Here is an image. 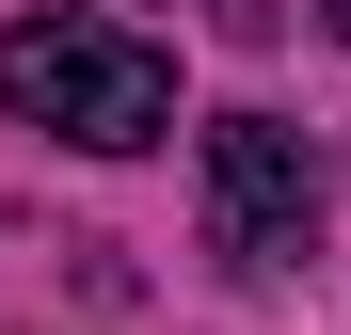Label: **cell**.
<instances>
[{
	"label": "cell",
	"mask_w": 351,
	"mask_h": 335,
	"mask_svg": "<svg viewBox=\"0 0 351 335\" xmlns=\"http://www.w3.org/2000/svg\"><path fill=\"white\" fill-rule=\"evenodd\" d=\"M304 223H319L304 128L287 112H223L208 128V240H223V271H304Z\"/></svg>",
	"instance_id": "obj_2"
},
{
	"label": "cell",
	"mask_w": 351,
	"mask_h": 335,
	"mask_svg": "<svg viewBox=\"0 0 351 335\" xmlns=\"http://www.w3.org/2000/svg\"><path fill=\"white\" fill-rule=\"evenodd\" d=\"M0 112H16V128H64L96 160H128V144L176 128V64H160L128 16H16V32H0Z\"/></svg>",
	"instance_id": "obj_1"
},
{
	"label": "cell",
	"mask_w": 351,
	"mask_h": 335,
	"mask_svg": "<svg viewBox=\"0 0 351 335\" xmlns=\"http://www.w3.org/2000/svg\"><path fill=\"white\" fill-rule=\"evenodd\" d=\"M335 32H351V0H335Z\"/></svg>",
	"instance_id": "obj_3"
}]
</instances>
